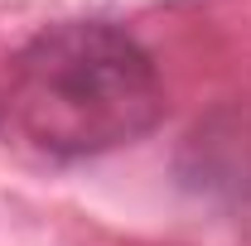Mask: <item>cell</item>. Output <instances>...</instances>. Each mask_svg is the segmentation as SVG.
Returning <instances> with one entry per match:
<instances>
[{"label":"cell","mask_w":251,"mask_h":246,"mask_svg":"<svg viewBox=\"0 0 251 246\" xmlns=\"http://www.w3.org/2000/svg\"><path fill=\"white\" fill-rule=\"evenodd\" d=\"M10 106L39 150L87 159L140 140L164 116V82L145 44L106 20L39 29L10 63Z\"/></svg>","instance_id":"6da1fadb"}]
</instances>
